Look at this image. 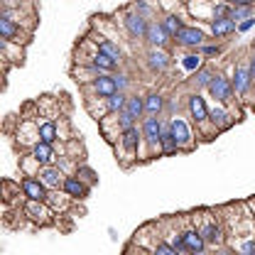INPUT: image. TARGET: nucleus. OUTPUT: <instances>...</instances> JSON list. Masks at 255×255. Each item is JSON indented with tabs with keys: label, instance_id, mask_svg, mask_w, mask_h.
Segmentation results:
<instances>
[{
	"label": "nucleus",
	"instance_id": "nucleus-1",
	"mask_svg": "<svg viewBox=\"0 0 255 255\" xmlns=\"http://www.w3.org/2000/svg\"><path fill=\"white\" fill-rule=\"evenodd\" d=\"M191 223L201 231V236L206 238L209 248H223V243L228 241V228L221 219V211L216 209H199L189 214Z\"/></svg>",
	"mask_w": 255,
	"mask_h": 255
},
{
	"label": "nucleus",
	"instance_id": "nucleus-2",
	"mask_svg": "<svg viewBox=\"0 0 255 255\" xmlns=\"http://www.w3.org/2000/svg\"><path fill=\"white\" fill-rule=\"evenodd\" d=\"M140 142H142V128H140V123L126 128V130L121 132V137H118V142L113 145V150H116V159L121 162L123 169H130L132 164L140 162V157H137Z\"/></svg>",
	"mask_w": 255,
	"mask_h": 255
},
{
	"label": "nucleus",
	"instance_id": "nucleus-3",
	"mask_svg": "<svg viewBox=\"0 0 255 255\" xmlns=\"http://www.w3.org/2000/svg\"><path fill=\"white\" fill-rule=\"evenodd\" d=\"M113 17H116V22L123 27L128 39H132V42H145V34H147L150 20H147L145 15H140L130 2H126L118 12H113Z\"/></svg>",
	"mask_w": 255,
	"mask_h": 255
},
{
	"label": "nucleus",
	"instance_id": "nucleus-4",
	"mask_svg": "<svg viewBox=\"0 0 255 255\" xmlns=\"http://www.w3.org/2000/svg\"><path fill=\"white\" fill-rule=\"evenodd\" d=\"M231 81H233L238 103L248 106V101H251V96L255 91V79L251 74V66H248V57H241L238 62L231 66Z\"/></svg>",
	"mask_w": 255,
	"mask_h": 255
},
{
	"label": "nucleus",
	"instance_id": "nucleus-5",
	"mask_svg": "<svg viewBox=\"0 0 255 255\" xmlns=\"http://www.w3.org/2000/svg\"><path fill=\"white\" fill-rule=\"evenodd\" d=\"M169 118V126H172V135H174V140H177V145L182 147V152H191L194 147H196V132H194V123L187 121L184 116H179V113H174V116H167Z\"/></svg>",
	"mask_w": 255,
	"mask_h": 255
},
{
	"label": "nucleus",
	"instance_id": "nucleus-6",
	"mask_svg": "<svg viewBox=\"0 0 255 255\" xmlns=\"http://www.w3.org/2000/svg\"><path fill=\"white\" fill-rule=\"evenodd\" d=\"M25 209V216L27 221L39 226V228H47V226H54L57 223V214L52 211V206L47 201H39V199H25L22 204Z\"/></svg>",
	"mask_w": 255,
	"mask_h": 255
},
{
	"label": "nucleus",
	"instance_id": "nucleus-7",
	"mask_svg": "<svg viewBox=\"0 0 255 255\" xmlns=\"http://www.w3.org/2000/svg\"><path fill=\"white\" fill-rule=\"evenodd\" d=\"M142 62H145V69H147L152 76H162V74L169 71L174 57H172V52H169L167 47H145Z\"/></svg>",
	"mask_w": 255,
	"mask_h": 255
},
{
	"label": "nucleus",
	"instance_id": "nucleus-8",
	"mask_svg": "<svg viewBox=\"0 0 255 255\" xmlns=\"http://www.w3.org/2000/svg\"><path fill=\"white\" fill-rule=\"evenodd\" d=\"M209 118H211V123L216 126L219 132H226L228 128H233L241 121V111H238V106L233 108V103L226 106V103H219V101H211V106H209Z\"/></svg>",
	"mask_w": 255,
	"mask_h": 255
},
{
	"label": "nucleus",
	"instance_id": "nucleus-9",
	"mask_svg": "<svg viewBox=\"0 0 255 255\" xmlns=\"http://www.w3.org/2000/svg\"><path fill=\"white\" fill-rule=\"evenodd\" d=\"M206 96H209L211 101L226 103V106L236 103L238 98H236V89H233L231 74H226V71H219V74L214 76V81L209 84V89H206Z\"/></svg>",
	"mask_w": 255,
	"mask_h": 255
},
{
	"label": "nucleus",
	"instance_id": "nucleus-10",
	"mask_svg": "<svg viewBox=\"0 0 255 255\" xmlns=\"http://www.w3.org/2000/svg\"><path fill=\"white\" fill-rule=\"evenodd\" d=\"M211 39V34H209V30H204L201 25H191V22H187L182 30L177 32V37H174V44L179 47V49H199L201 44H206Z\"/></svg>",
	"mask_w": 255,
	"mask_h": 255
},
{
	"label": "nucleus",
	"instance_id": "nucleus-11",
	"mask_svg": "<svg viewBox=\"0 0 255 255\" xmlns=\"http://www.w3.org/2000/svg\"><path fill=\"white\" fill-rule=\"evenodd\" d=\"M209 101L204 98L201 91H189L187 94V101H184V108H187V116H189V121L194 123L196 128L206 126L211 118H209Z\"/></svg>",
	"mask_w": 255,
	"mask_h": 255
},
{
	"label": "nucleus",
	"instance_id": "nucleus-12",
	"mask_svg": "<svg viewBox=\"0 0 255 255\" xmlns=\"http://www.w3.org/2000/svg\"><path fill=\"white\" fill-rule=\"evenodd\" d=\"M162 118H164V116H145V118L140 121V128H142V140L150 145V152H152V157H159Z\"/></svg>",
	"mask_w": 255,
	"mask_h": 255
},
{
	"label": "nucleus",
	"instance_id": "nucleus-13",
	"mask_svg": "<svg viewBox=\"0 0 255 255\" xmlns=\"http://www.w3.org/2000/svg\"><path fill=\"white\" fill-rule=\"evenodd\" d=\"M91 39L96 42V47H98V52H103V54H108L111 59H116V62L123 66V59H126V54H123V47H121V42L118 39H113V37H106L103 32H98V30H91L86 32Z\"/></svg>",
	"mask_w": 255,
	"mask_h": 255
},
{
	"label": "nucleus",
	"instance_id": "nucleus-14",
	"mask_svg": "<svg viewBox=\"0 0 255 255\" xmlns=\"http://www.w3.org/2000/svg\"><path fill=\"white\" fill-rule=\"evenodd\" d=\"M32 34H34L32 30L17 25V22L10 20V17H2V15H0V37H5V39H10V42H17V44H25V47H27L32 42Z\"/></svg>",
	"mask_w": 255,
	"mask_h": 255
},
{
	"label": "nucleus",
	"instance_id": "nucleus-15",
	"mask_svg": "<svg viewBox=\"0 0 255 255\" xmlns=\"http://www.w3.org/2000/svg\"><path fill=\"white\" fill-rule=\"evenodd\" d=\"M182 233H184V243H187V253H206L209 251V243H206V238L201 236V231L191 223L189 214L184 216V226H182Z\"/></svg>",
	"mask_w": 255,
	"mask_h": 255
},
{
	"label": "nucleus",
	"instance_id": "nucleus-16",
	"mask_svg": "<svg viewBox=\"0 0 255 255\" xmlns=\"http://www.w3.org/2000/svg\"><path fill=\"white\" fill-rule=\"evenodd\" d=\"M216 74H219V69H216L211 62H206L204 66H199L194 74H189L187 89H189V91H201V94H206V89H209V84L214 81Z\"/></svg>",
	"mask_w": 255,
	"mask_h": 255
},
{
	"label": "nucleus",
	"instance_id": "nucleus-17",
	"mask_svg": "<svg viewBox=\"0 0 255 255\" xmlns=\"http://www.w3.org/2000/svg\"><path fill=\"white\" fill-rule=\"evenodd\" d=\"M15 140L20 142V150H30L32 145L39 140V128H37V121H32V118H17Z\"/></svg>",
	"mask_w": 255,
	"mask_h": 255
},
{
	"label": "nucleus",
	"instance_id": "nucleus-18",
	"mask_svg": "<svg viewBox=\"0 0 255 255\" xmlns=\"http://www.w3.org/2000/svg\"><path fill=\"white\" fill-rule=\"evenodd\" d=\"M81 89V94H94V96H103V98H108V96H113L118 91V86H116V79H113V74H98L91 84H86V86H79Z\"/></svg>",
	"mask_w": 255,
	"mask_h": 255
},
{
	"label": "nucleus",
	"instance_id": "nucleus-19",
	"mask_svg": "<svg viewBox=\"0 0 255 255\" xmlns=\"http://www.w3.org/2000/svg\"><path fill=\"white\" fill-rule=\"evenodd\" d=\"M20 184H22V194L27 199H39V201H47V184L37 177V174H20Z\"/></svg>",
	"mask_w": 255,
	"mask_h": 255
},
{
	"label": "nucleus",
	"instance_id": "nucleus-20",
	"mask_svg": "<svg viewBox=\"0 0 255 255\" xmlns=\"http://www.w3.org/2000/svg\"><path fill=\"white\" fill-rule=\"evenodd\" d=\"M0 54L7 66H22L25 64V44H17V42L0 37Z\"/></svg>",
	"mask_w": 255,
	"mask_h": 255
},
{
	"label": "nucleus",
	"instance_id": "nucleus-21",
	"mask_svg": "<svg viewBox=\"0 0 255 255\" xmlns=\"http://www.w3.org/2000/svg\"><path fill=\"white\" fill-rule=\"evenodd\" d=\"M174 42H172V37L164 32L162 27V22H159V17L155 20H150V25H147V34H145V47H172Z\"/></svg>",
	"mask_w": 255,
	"mask_h": 255
},
{
	"label": "nucleus",
	"instance_id": "nucleus-22",
	"mask_svg": "<svg viewBox=\"0 0 255 255\" xmlns=\"http://www.w3.org/2000/svg\"><path fill=\"white\" fill-rule=\"evenodd\" d=\"M0 196H2V204H10V206H22L25 204V194H22V184L5 177L2 184H0Z\"/></svg>",
	"mask_w": 255,
	"mask_h": 255
},
{
	"label": "nucleus",
	"instance_id": "nucleus-23",
	"mask_svg": "<svg viewBox=\"0 0 255 255\" xmlns=\"http://www.w3.org/2000/svg\"><path fill=\"white\" fill-rule=\"evenodd\" d=\"M238 32V22L236 20H231L228 15L226 17H214V20H209V34H211V39H228L231 34H236Z\"/></svg>",
	"mask_w": 255,
	"mask_h": 255
},
{
	"label": "nucleus",
	"instance_id": "nucleus-24",
	"mask_svg": "<svg viewBox=\"0 0 255 255\" xmlns=\"http://www.w3.org/2000/svg\"><path fill=\"white\" fill-rule=\"evenodd\" d=\"M37 177L47 184V189H62L64 179H66V172H64L57 162H52V164H42Z\"/></svg>",
	"mask_w": 255,
	"mask_h": 255
},
{
	"label": "nucleus",
	"instance_id": "nucleus-25",
	"mask_svg": "<svg viewBox=\"0 0 255 255\" xmlns=\"http://www.w3.org/2000/svg\"><path fill=\"white\" fill-rule=\"evenodd\" d=\"M98 130H101V135H103V140L108 145H116L118 137H121V132H123L121 121H118V113H108L106 118H101L98 121Z\"/></svg>",
	"mask_w": 255,
	"mask_h": 255
},
{
	"label": "nucleus",
	"instance_id": "nucleus-26",
	"mask_svg": "<svg viewBox=\"0 0 255 255\" xmlns=\"http://www.w3.org/2000/svg\"><path fill=\"white\" fill-rule=\"evenodd\" d=\"M47 204L52 206V211H54L57 216H66V214L71 211V206H74V199H71L64 189H49V194H47Z\"/></svg>",
	"mask_w": 255,
	"mask_h": 255
},
{
	"label": "nucleus",
	"instance_id": "nucleus-27",
	"mask_svg": "<svg viewBox=\"0 0 255 255\" xmlns=\"http://www.w3.org/2000/svg\"><path fill=\"white\" fill-rule=\"evenodd\" d=\"M74 201H84L89 194H91V187L79 177V174H66V179H64V187H62Z\"/></svg>",
	"mask_w": 255,
	"mask_h": 255
},
{
	"label": "nucleus",
	"instance_id": "nucleus-28",
	"mask_svg": "<svg viewBox=\"0 0 255 255\" xmlns=\"http://www.w3.org/2000/svg\"><path fill=\"white\" fill-rule=\"evenodd\" d=\"M84 108H86V113L94 118L96 123L111 113V111H108V103H106V98H103V96H94V94H86V96H84Z\"/></svg>",
	"mask_w": 255,
	"mask_h": 255
},
{
	"label": "nucleus",
	"instance_id": "nucleus-29",
	"mask_svg": "<svg viewBox=\"0 0 255 255\" xmlns=\"http://www.w3.org/2000/svg\"><path fill=\"white\" fill-rule=\"evenodd\" d=\"M164 108H167V96L157 89H150L145 94V113L147 116H164Z\"/></svg>",
	"mask_w": 255,
	"mask_h": 255
},
{
	"label": "nucleus",
	"instance_id": "nucleus-30",
	"mask_svg": "<svg viewBox=\"0 0 255 255\" xmlns=\"http://www.w3.org/2000/svg\"><path fill=\"white\" fill-rule=\"evenodd\" d=\"M159 22H162V27L164 32L172 37V42H174V37H177V32L182 30L187 22H184V15L179 12V10H172V12H162L159 15Z\"/></svg>",
	"mask_w": 255,
	"mask_h": 255
},
{
	"label": "nucleus",
	"instance_id": "nucleus-31",
	"mask_svg": "<svg viewBox=\"0 0 255 255\" xmlns=\"http://www.w3.org/2000/svg\"><path fill=\"white\" fill-rule=\"evenodd\" d=\"M126 111L128 116L132 118V121H142L147 113H145V94H137V91H132V94H128V101H126Z\"/></svg>",
	"mask_w": 255,
	"mask_h": 255
},
{
	"label": "nucleus",
	"instance_id": "nucleus-32",
	"mask_svg": "<svg viewBox=\"0 0 255 255\" xmlns=\"http://www.w3.org/2000/svg\"><path fill=\"white\" fill-rule=\"evenodd\" d=\"M30 152L39 159L42 164L57 162V155H59V152H57V145H54V142H44V140H37V142L30 147Z\"/></svg>",
	"mask_w": 255,
	"mask_h": 255
},
{
	"label": "nucleus",
	"instance_id": "nucleus-33",
	"mask_svg": "<svg viewBox=\"0 0 255 255\" xmlns=\"http://www.w3.org/2000/svg\"><path fill=\"white\" fill-rule=\"evenodd\" d=\"M96 76H98V69H96L94 64H71V79H74L79 86L91 84Z\"/></svg>",
	"mask_w": 255,
	"mask_h": 255
},
{
	"label": "nucleus",
	"instance_id": "nucleus-34",
	"mask_svg": "<svg viewBox=\"0 0 255 255\" xmlns=\"http://www.w3.org/2000/svg\"><path fill=\"white\" fill-rule=\"evenodd\" d=\"M206 64V59H204V54L199 52V49H187L184 52V57L179 59V66L187 71V74H194L199 66H204Z\"/></svg>",
	"mask_w": 255,
	"mask_h": 255
},
{
	"label": "nucleus",
	"instance_id": "nucleus-35",
	"mask_svg": "<svg viewBox=\"0 0 255 255\" xmlns=\"http://www.w3.org/2000/svg\"><path fill=\"white\" fill-rule=\"evenodd\" d=\"M130 5L140 12V15H145L147 20H155L162 15V7H159L157 0H130Z\"/></svg>",
	"mask_w": 255,
	"mask_h": 255
},
{
	"label": "nucleus",
	"instance_id": "nucleus-36",
	"mask_svg": "<svg viewBox=\"0 0 255 255\" xmlns=\"http://www.w3.org/2000/svg\"><path fill=\"white\" fill-rule=\"evenodd\" d=\"M17 164H20V174H39V167H42V162L34 157L30 150H22L20 152Z\"/></svg>",
	"mask_w": 255,
	"mask_h": 255
},
{
	"label": "nucleus",
	"instance_id": "nucleus-37",
	"mask_svg": "<svg viewBox=\"0 0 255 255\" xmlns=\"http://www.w3.org/2000/svg\"><path fill=\"white\" fill-rule=\"evenodd\" d=\"M96 69H98V74H113V71H118L121 69V64L116 62V59H111L108 54H103V52H96L94 59H91Z\"/></svg>",
	"mask_w": 255,
	"mask_h": 255
},
{
	"label": "nucleus",
	"instance_id": "nucleus-38",
	"mask_svg": "<svg viewBox=\"0 0 255 255\" xmlns=\"http://www.w3.org/2000/svg\"><path fill=\"white\" fill-rule=\"evenodd\" d=\"M37 103H39V113H42V116H47V118H59V101H57V98L42 96V98H37Z\"/></svg>",
	"mask_w": 255,
	"mask_h": 255
},
{
	"label": "nucleus",
	"instance_id": "nucleus-39",
	"mask_svg": "<svg viewBox=\"0 0 255 255\" xmlns=\"http://www.w3.org/2000/svg\"><path fill=\"white\" fill-rule=\"evenodd\" d=\"M66 155H69V157H74L76 162H84V159H86V147H84L81 135H76V137L66 140Z\"/></svg>",
	"mask_w": 255,
	"mask_h": 255
},
{
	"label": "nucleus",
	"instance_id": "nucleus-40",
	"mask_svg": "<svg viewBox=\"0 0 255 255\" xmlns=\"http://www.w3.org/2000/svg\"><path fill=\"white\" fill-rule=\"evenodd\" d=\"M74 174H79V177H81V179H84V182H86L91 189L98 184V172H96V169L89 164V162H86V159L76 164V172H74Z\"/></svg>",
	"mask_w": 255,
	"mask_h": 255
},
{
	"label": "nucleus",
	"instance_id": "nucleus-41",
	"mask_svg": "<svg viewBox=\"0 0 255 255\" xmlns=\"http://www.w3.org/2000/svg\"><path fill=\"white\" fill-rule=\"evenodd\" d=\"M199 52L204 54V59H206V62H214V59H219V57L223 54V44L219 42V39H209L206 44H201V47H199Z\"/></svg>",
	"mask_w": 255,
	"mask_h": 255
},
{
	"label": "nucleus",
	"instance_id": "nucleus-42",
	"mask_svg": "<svg viewBox=\"0 0 255 255\" xmlns=\"http://www.w3.org/2000/svg\"><path fill=\"white\" fill-rule=\"evenodd\" d=\"M228 17L236 20V22H243L248 17H255V5H233L231 12H228Z\"/></svg>",
	"mask_w": 255,
	"mask_h": 255
},
{
	"label": "nucleus",
	"instance_id": "nucleus-43",
	"mask_svg": "<svg viewBox=\"0 0 255 255\" xmlns=\"http://www.w3.org/2000/svg\"><path fill=\"white\" fill-rule=\"evenodd\" d=\"M113 79H116V86H118V91H126V94H132L130 89H132V76L128 74L126 69L121 66L118 71H113Z\"/></svg>",
	"mask_w": 255,
	"mask_h": 255
},
{
	"label": "nucleus",
	"instance_id": "nucleus-44",
	"mask_svg": "<svg viewBox=\"0 0 255 255\" xmlns=\"http://www.w3.org/2000/svg\"><path fill=\"white\" fill-rule=\"evenodd\" d=\"M126 101H128L126 91H116L113 96H108V98H106V103H108V111H111V113H121V111L126 108Z\"/></svg>",
	"mask_w": 255,
	"mask_h": 255
},
{
	"label": "nucleus",
	"instance_id": "nucleus-45",
	"mask_svg": "<svg viewBox=\"0 0 255 255\" xmlns=\"http://www.w3.org/2000/svg\"><path fill=\"white\" fill-rule=\"evenodd\" d=\"M233 248L241 251V253H246V255H255V233H246L241 241L233 243Z\"/></svg>",
	"mask_w": 255,
	"mask_h": 255
},
{
	"label": "nucleus",
	"instance_id": "nucleus-46",
	"mask_svg": "<svg viewBox=\"0 0 255 255\" xmlns=\"http://www.w3.org/2000/svg\"><path fill=\"white\" fill-rule=\"evenodd\" d=\"M231 2L228 0H211V20L214 17H226L228 12H231Z\"/></svg>",
	"mask_w": 255,
	"mask_h": 255
},
{
	"label": "nucleus",
	"instance_id": "nucleus-47",
	"mask_svg": "<svg viewBox=\"0 0 255 255\" xmlns=\"http://www.w3.org/2000/svg\"><path fill=\"white\" fill-rule=\"evenodd\" d=\"M157 2L162 7V12H172V10H179L184 0H157Z\"/></svg>",
	"mask_w": 255,
	"mask_h": 255
},
{
	"label": "nucleus",
	"instance_id": "nucleus-48",
	"mask_svg": "<svg viewBox=\"0 0 255 255\" xmlns=\"http://www.w3.org/2000/svg\"><path fill=\"white\" fill-rule=\"evenodd\" d=\"M253 27H255V17H248V20L238 22V34H246V32H251Z\"/></svg>",
	"mask_w": 255,
	"mask_h": 255
},
{
	"label": "nucleus",
	"instance_id": "nucleus-49",
	"mask_svg": "<svg viewBox=\"0 0 255 255\" xmlns=\"http://www.w3.org/2000/svg\"><path fill=\"white\" fill-rule=\"evenodd\" d=\"M246 57H248V66H251V74H253V79H255V44L248 49V54H246Z\"/></svg>",
	"mask_w": 255,
	"mask_h": 255
},
{
	"label": "nucleus",
	"instance_id": "nucleus-50",
	"mask_svg": "<svg viewBox=\"0 0 255 255\" xmlns=\"http://www.w3.org/2000/svg\"><path fill=\"white\" fill-rule=\"evenodd\" d=\"M231 5H255V0H228Z\"/></svg>",
	"mask_w": 255,
	"mask_h": 255
},
{
	"label": "nucleus",
	"instance_id": "nucleus-51",
	"mask_svg": "<svg viewBox=\"0 0 255 255\" xmlns=\"http://www.w3.org/2000/svg\"><path fill=\"white\" fill-rule=\"evenodd\" d=\"M246 204H248V209H251V211H253V214H255V199H248Z\"/></svg>",
	"mask_w": 255,
	"mask_h": 255
},
{
	"label": "nucleus",
	"instance_id": "nucleus-52",
	"mask_svg": "<svg viewBox=\"0 0 255 255\" xmlns=\"http://www.w3.org/2000/svg\"><path fill=\"white\" fill-rule=\"evenodd\" d=\"M253 228H255V214H253Z\"/></svg>",
	"mask_w": 255,
	"mask_h": 255
},
{
	"label": "nucleus",
	"instance_id": "nucleus-53",
	"mask_svg": "<svg viewBox=\"0 0 255 255\" xmlns=\"http://www.w3.org/2000/svg\"><path fill=\"white\" fill-rule=\"evenodd\" d=\"M184 2H187V0H184Z\"/></svg>",
	"mask_w": 255,
	"mask_h": 255
}]
</instances>
